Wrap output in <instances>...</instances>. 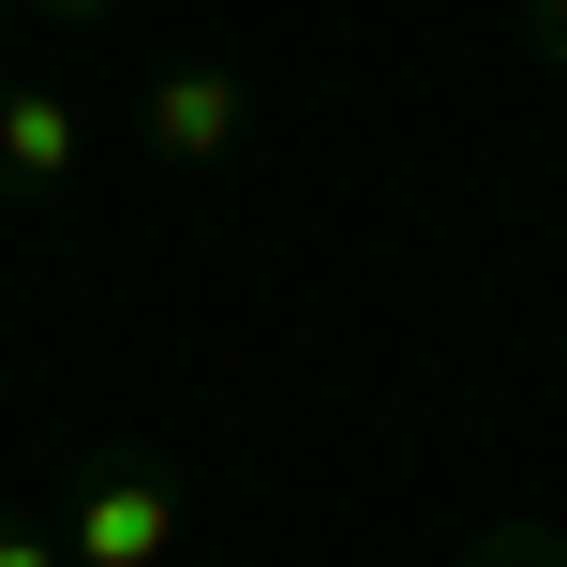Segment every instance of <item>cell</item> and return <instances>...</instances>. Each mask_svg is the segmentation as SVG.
Wrapping results in <instances>:
<instances>
[{"instance_id":"7","label":"cell","mask_w":567,"mask_h":567,"mask_svg":"<svg viewBox=\"0 0 567 567\" xmlns=\"http://www.w3.org/2000/svg\"><path fill=\"white\" fill-rule=\"evenodd\" d=\"M30 16H60V30H105V16H120V0H30Z\"/></svg>"},{"instance_id":"1","label":"cell","mask_w":567,"mask_h":567,"mask_svg":"<svg viewBox=\"0 0 567 567\" xmlns=\"http://www.w3.org/2000/svg\"><path fill=\"white\" fill-rule=\"evenodd\" d=\"M179 523H195V493H179V463H150V449L60 478V553H75V567H165Z\"/></svg>"},{"instance_id":"6","label":"cell","mask_w":567,"mask_h":567,"mask_svg":"<svg viewBox=\"0 0 567 567\" xmlns=\"http://www.w3.org/2000/svg\"><path fill=\"white\" fill-rule=\"evenodd\" d=\"M523 45H538L553 75H567V0H523Z\"/></svg>"},{"instance_id":"2","label":"cell","mask_w":567,"mask_h":567,"mask_svg":"<svg viewBox=\"0 0 567 567\" xmlns=\"http://www.w3.org/2000/svg\"><path fill=\"white\" fill-rule=\"evenodd\" d=\"M135 135L165 150L179 179L239 165V135H255V90H239V60H165V75L135 90Z\"/></svg>"},{"instance_id":"5","label":"cell","mask_w":567,"mask_h":567,"mask_svg":"<svg viewBox=\"0 0 567 567\" xmlns=\"http://www.w3.org/2000/svg\"><path fill=\"white\" fill-rule=\"evenodd\" d=\"M0 567H75V553H60V523H16V508H0Z\"/></svg>"},{"instance_id":"3","label":"cell","mask_w":567,"mask_h":567,"mask_svg":"<svg viewBox=\"0 0 567 567\" xmlns=\"http://www.w3.org/2000/svg\"><path fill=\"white\" fill-rule=\"evenodd\" d=\"M75 179H90V120L60 105V90H16V75H0V195L45 209V195H75Z\"/></svg>"},{"instance_id":"8","label":"cell","mask_w":567,"mask_h":567,"mask_svg":"<svg viewBox=\"0 0 567 567\" xmlns=\"http://www.w3.org/2000/svg\"><path fill=\"white\" fill-rule=\"evenodd\" d=\"M0 16H16V0H0Z\"/></svg>"},{"instance_id":"4","label":"cell","mask_w":567,"mask_h":567,"mask_svg":"<svg viewBox=\"0 0 567 567\" xmlns=\"http://www.w3.org/2000/svg\"><path fill=\"white\" fill-rule=\"evenodd\" d=\"M463 567H567V538H553V523H478Z\"/></svg>"}]
</instances>
